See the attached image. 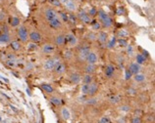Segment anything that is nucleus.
<instances>
[{
  "label": "nucleus",
  "mask_w": 155,
  "mask_h": 123,
  "mask_svg": "<svg viewBox=\"0 0 155 123\" xmlns=\"http://www.w3.org/2000/svg\"><path fill=\"white\" fill-rule=\"evenodd\" d=\"M98 18L100 20V24L101 27H103L105 28H109L113 26V20L109 17V15H107L103 10H99L97 12Z\"/></svg>",
  "instance_id": "1"
},
{
  "label": "nucleus",
  "mask_w": 155,
  "mask_h": 123,
  "mask_svg": "<svg viewBox=\"0 0 155 123\" xmlns=\"http://www.w3.org/2000/svg\"><path fill=\"white\" fill-rule=\"evenodd\" d=\"M60 60L57 59V58H51V59H48L45 61V63L43 65V68H44V71H51L53 69L55 68V67L57 65L60 63Z\"/></svg>",
  "instance_id": "2"
},
{
  "label": "nucleus",
  "mask_w": 155,
  "mask_h": 123,
  "mask_svg": "<svg viewBox=\"0 0 155 123\" xmlns=\"http://www.w3.org/2000/svg\"><path fill=\"white\" fill-rule=\"evenodd\" d=\"M18 37L21 42H27L28 40V31L25 26H21L18 28Z\"/></svg>",
  "instance_id": "3"
},
{
  "label": "nucleus",
  "mask_w": 155,
  "mask_h": 123,
  "mask_svg": "<svg viewBox=\"0 0 155 123\" xmlns=\"http://www.w3.org/2000/svg\"><path fill=\"white\" fill-rule=\"evenodd\" d=\"M77 18L78 20H80L81 22H83L84 24H91V17L89 16L87 12L81 10V11H79L77 14Z\"/></svg>",
  "instance_id": "4"
},
{
  "label": "nucleus",
  "mask_w": 155,
  "mask_h": 123,
  "mask_svg": "<svg viewBox=\"0 0 155 123\" xmlns=\"http://www.w3.org/2000/svg\"><path fill=\"white\" fill-rule=\"evenodd\" d=\"M89 52H91V48H89L87 45H84V46L81 47L79 50V52H78V58H79L80 61L85 62V59H87Z\"/></svg>",
  "instance_id": "5"
},
{
  "label": "nucleus",
  "mask_w": 155,
  "mask_h": 123,
  "mask_svg": "<svg viewBox=\"0 0 155 123\" xmlns=\"http://www.w3.org/2000/svg\"><path fill=\"white\" fill-rule=\"evenodd\" d=\"M60 1H61V4H62L68 11H70V12L77 11V5L75 1H73V0H60Z\"/></svg>",
  "instance_id": "6"
},
{
  "label": "nucleus",
  "mask_w": 155,
  "mask_h": 123,
  "mask_svg": "<svg viewBox=\"0 0 155 123\" xmlns=\"http://www.w3.org/2000/svg\"><path fill=\"white\" fill-rule=\"evenodd\" d=\"M44 16H45L47 22H49V20L57 18V12L55 10L51 9V8H48V9H46L45 12H44Z\"/></svg>",
  "instance_id": "7"
},
{
  "label": "nucleus",
  "mask_w": 155,
  "mask_h": 123,
  "mask_svg": "<svg viewBox=\"0 0 155 123\" xmlns=\"http://www.w3.org/2000/svg\"><path fill=\"white\" fill-rule=\"evenodd\" d=\"M97 61H98V57H97V55L94 52H89L87 59H85V62L89 65H95L97 63Z\"/></svg>",
  "instance_id": "8"
},
{
  "label": "nucleus",
  "mask_w": 155,
  "mask_h": 123,
  "mask_svg": "<svg viewBox=\"0 0 155 123\" xmlns=\"http://www.w3.org/2000/svg\"><path fill=\"white\" fill-rule=\"evenodd\" d=\"M28 39L31 40V42L38 43L41 40V35H40V33L38 31H31V33L28 34Z\"/></svg>",
  "instance_id": "9"
},
{
  "label": "nucleus",
  "mask_w": 155,
  "mask_h": 123,
  "mask_svg": "<svg viewBox=\"0 0 155 123\" xmlns=\"http://www.w3.org/2000/svg\"><path fill=\"white\" fill-rule=\"evenodd\" d=\"M41 50L44 54H52L55 51V46L51 43H45L42 46Z\"/></svg>",
  "instance_id": "10"
},
{
  "label": "nucleus",
  "mask_w": 155,
  "mask_h": 123,
  "mask_svg": "<svg viewBox=\"0 0 155 123\" xmlns=\"http://www.w3.org/2000/svg\"><path fill=\"white\" fill-rule=\"evenodd\" d=\"M53 71H54V72L56 73L57 75L63 74V73L66 71V65H65L64 63H62V62H60V63L56 65L55 68L53 69Z\"/></svg>",
  "instance_id": "11"
},
{
  "label": "nucleus",
  "mask_w": 155,
  "mask_h": 123,
  "mask_svg": "<svg viewBox=\"0 0 155 123\" xmlns=\"http://www.w3.org/2000/svg\"><path fill=\"white\" fill-rule=\"evenodd\" d=\"M48 24L52 27V28H55V30H58L61 27H62V20H61L58 17L53 19L51 20L48 22Z\"/></svg>",
  "instance_id": "12"
},
{
  "label": "nucleus",
  "mask_w": 155,
  "mask_h": 123,
  "mask_svg": "<svg viewBox=\"0 0 155 123\" xmlns=\"http://www.w3.org/2000/svg\"><path fill=\"white\" fill-rule=\"evenodd\" d=\"M97 91H98V84H97L96 82H92V83L89 84L87 95H89L91 97H93L97 93Z\"/></svg>",
  "instance_id": "13"
},
{
  "label": "nucleus",
  "mask_w": 155,
  "mask_h": 123,
  "mask_svg": "<svg viewBox=\"0 0 155 123\" xmlns=\"http://www.w3.org/2000/svg\"><path fill=\"white\" fill-rule=\"evenodd\" d=\"M104 73L107 78H112V76L114 75V73H115V67H114L113 65H108L105 68Z\"/></svg>",
  "instance_id": "14"
},
{
  "label": "nucleus",
  "mask_w": 155,
  "mask_h": 123,
  "mask_svg": "<svg viewBox=\"0 0 155 123\" xmlns=\"http://www.w3.org/2000/svg\"><path fill=\"white\" fill-rule=\"evenodd\" d=\"M97 40L99 41L101 44H105L108 42V34L105 31H99L97 34Z\"/></svg>",
  "instance_id": "15"
},
{
  "label": "nucleus",
  "mask_w": 155,
  "mask_h": 123,
  "mask_svg": "<svg viewBox=\"0 0 155 123\" xmlns=\"http://www.w3.org/2000/svg\"><path fill=\"white\" fill-rule=\"evenodd\" d=\"M65 42H67L70 46H75L77 44V38L74 34H67L65 36Z\"/></svg>",
  "instance_id": "16"
},
{
  "label": "nucleus",
  "mask_w": 155,
  "mask_h": 123,
  "mask_svg": "<svg viewBox=\"0 0 155 123\" xmlns=\"http://www.w3.org/2000/svg\"><path fill=\"white\" fill-rule=\"evenodd\" d=\"M129 71L132 72V74H137V73H138L140 71V65L137 63L130 64V68H129Z\"/></svg>",
  "instance_id": "17"
},
{
  "label": "nucleus",
  "mask_w": 155,
  "mask_h": 123,
  "mask_svg": "<svg viewBox=\"0 0 155 123\" xmlns=\"http://www.w3.org/2000/svg\"><path fill=\"white\" fill-rule=\"evenodd\" d=\"M54 42H55V45H57V46H63V45L66 43V42H65V35L58 34L55 37Z\"/></svg>",
  "instance_id": "18"
},
{
  "label": "nucleus",
  "mask_w": 155,
  "mask_h": 123,
  "mask_svg": "<svg viewBox=\"0 0 155 123\" xmlns=\"http://www.w3.org/2000/svg\"><path fill=\"white\" fill-rule=\"evenodd\" d=\"M95 69H96L95 65H89V64H87L84 67V72H85V74H92V73L95 72Z\"/></svg>",
  "instance_id": "19"
},
{
  "label": "nucleus",
  "mask_w": 155,
  "mask_h": 123,
  "mask_svg": "<svg viewBox=\"0 0 155 123\" xmlns=\"http://www.w3.org/2000/svg\"><path fill=\"white\" fill-rule=\"evenodd\" d=\"M61 116H62L64 120H69L71 117L70 110H69L67 108H62V109H61Z\"/></svg>",
  "instance_id": "20"
},
{
  "label": "nucleus",
  "mask_w": 155,
  "mask_h": 123,
  "mask_svg": "<svg viewBox=\"0 0 155 123\" xmlns=\"http://www.w3.org/2000/svg\"><path fill=\"white\" fill-rule=\"evenodd\" d=\"M11 41V37L9 33H1L0 34V43L1 44H5V43H9Z\"/></svg>",
  "instance_id": "21"
},
{
  "label": "nucleus",
  "mask_w": 155,
  "mask_h": 123,
  "mask_svg": "<svg viewBox=\"0 0 155 123\" xmlns=\"http://www.w3.org/2000/svg\"><path fill=\"white\" fill-rule=\"evenodd\" d=\"M10 47H11L12 50H14V51H19L20 49L22 48V45H21V43L19 42V41L14 40V41H11V42H10Z\"/></svg>",
  "instance_id": "22"
},
{
  "label": "nucleus",
  "mask_w": 155,
  "mask_h": 123,
  "mask_svg": "<svg viewBox=\"0 0 155 123\" xmlns=\"http://www.w3.org/2000/svg\"><path fill=\"white\" fill-rule=\"evenodd\" d=\"M70 79L74 84H78L80 83V81L81 79V76L79 74V73H72L70 75Z\"/></svg>",
  "instance_id": "23"
},
{
  "label": "nucleus",
  "mask_w": 155,
  "mask_h": 123,
  "mask_svg": "<svg viewBox=\"0 0 155 123\" xmlns=\"http://www.w3.org/2000/svg\"><path fill=\"white\" fill-rule=\"evenodd\" d=\"M20 24H21V20L18 17H12L10 19V26L12 27H17L20 26Z\"/></svg>",
  "instance_id": "24"
},
{
  "label": "nucleus",
  "mask_w": 155,
  "mask_h": 123,
  "mask_svg": "<svg viewBox=\"0 0 155 123\" xmlns=\"http://www.w3.org/2000/svg\"><path fill=\"white\" fill-rule=\"evenodd\" d=\"M41 89L48 94H52L54 92V88H53L52 85H50V84H45V83L41 84Z\"/></svg>",
  "instance_id": "25"
},
{
  "label": "nucleus",
  "mask_w": 155,
  "mask_h": 123,
  "mask_svg": "<svg viewBox=\"0 0 155 123\" xmlns=\"http://www.w3.org/2000/svg\"><path fill=\"white\" fill-rule=\"evenodd\" d=\"M83 81H84V84H91L93 82V76L92 74H85L83 77Z\"/></svg>",
  "instance_id": "26"
},
{
  "label": "nucleus",
  "mask_w": 155,
  "mask_h": 123,
  "mask_svg": "<svg viewBox=\"0 0 155 123\" xmlns=\"http://www.w3.org/2000/svg\"><path fill=\"white\" fill-rule=\"evenodd\" d=\"M145 75L144 74H141V73H137V74H134V79L136 82H138V83H140V82H143L145 80Z\"/></svg>",
  "instance_id": "27"
},
{
  "label": "nucleus",
  "mask_w": 155,
  "mask_h": 123,
  "mask_svg": "<svg viewBox=\"0 0 155 123\" xmlns=\"http://www.w3.org/2000/svg\"><path fill=\"white\" fill-rule=\"evenodd\" d=\"M49 101L52 102L53 105H55L56 106H61V100L59 99V98H56V97H51Z\"/></svg>",
  "instance_id": "28"
},
{
  "label": "nucleus",
  "mask_w": 155,
  "mask_h": 123,
  "mask_svg": "<svg viewBox=\"0 0 155 123\" xmlns=\"http://www.w3.org/2000/svg\"><path fill=\"white\" fill-rule=\"evenodd\" d=\"M121 101V97L119 95H114L110 98V102H112V104H118V102H120Z\"/></svg>",
  "instance_id": "29"
},
{
  "label": "nucleus",
  "mask_w": 155,
  "mask_h": 123,
  "mask_svg": "<svg viewBox=\"0 0 155 123\" xmlns=\"http://www.w3.org/2000/svg\"><path fill=\"white\" fill-rule=\"evenodd\" d=\"M144 62H145V58H144V56H142L141 54H138L137 55V64L138 65H142V64H144Z\"/></svg>",
  "instance_id": "30"
},
{
  "label": "nucleus",
  "mask_w": 155,
  "mask_h": 123,
  "mask_svg": "<svg viewBox=\"0 0 155 123\" xmlns=\"http://www.w3.org/2000/svg\"><path fill=\"white\" fill-rule=\"evenodd\" d=\"M91 24H92V30H100L101 24L99 22H97V20H93V22L91 23Z\"/></svg>",
  "instance_id": "31"
},
{
  "label": "nucleus",
  "mask_w": 155,
  "mask_h": 123,
  "mask_svg": "<svg viewBox=\"0 0 155 123\" xmlns=\"http://www.w3.org/2000/svg\"><path fill=\"white\" fill-rule=\"evenodd\" d=\"M88 87H89V84H83L81 87V94H84V95H87L88 93Z\"/></svg>",
  "instance_id": "32"
},
{
  "label": "nucleus",
  "mask_w": 155,
  "mask_h": 123,
  "mask_svg": "<svg viewBox=\"0 0 155 123\" xmlns=\"http://www.w3.org/2000/svg\"><path fill=\"white\" fill-rule=\"evenodd\" d=\"M68 20H69V23H72V24H77V20H78V18L74 14H69L68 15Z\"/></svg>",
  "instance_id": "33"
},
{
  "label": "nucleus",
  "mask_w": 155,
  "mask_h": 123,
  "mask_svg": "<svg viewBox=\"0 0 155 123\" xmlns=\"http://www.w3.org/2000/svg\"><path fill=\"white\" fill-rule=\"evenodd\" d=\"M116 43H117V38H116V37H113V38H112V39L110 40L109 42H108V44H107V47H108L109 49H112V48L115 47Z\"/></svg>",
  "instance_id": "34"
},
{
  "label": "nucleus",
  "mask_w": 155,
  "mask_h": 123,
  "mask_svg": "<svg viewBox=\"0 0 155 123\" xmlns=\"http://www.w3.org/2000/svg\"><path fill=\"white\" fill-rule=\"evenodd\" d=\"M130 110V106L128 105H123V106H120V112H122L128 113Z\"/></svg>",
  "instance_id": "35"
},
{
  "label": "nucleus",
  "mask_w": 155,
  "mask_h": 123,
  "mask_svg": "<svg viewBox=\"0 0 155 123\" xmlns=\"http://www.w3.org/2000/svg\"><path fill=\"white\" fill-rule=\"evenodd\" d=\"M47 1H48V3L50 4V5L56 6V7H60L61 5H62L60 0H47Z\"/></svg>",
  "instance_id": "36"
},
{
  "label": "nucleus",
  "mask_w": 155,
  "mask_h": 123,
  "mask_svg": "<svg viewBox=\"0 0 155 123\" xmlns=\"http://www.w3.org/2000/svg\"><path fill=\"white\" fill-rule=\"evenodd\" d=\"M98 123H111V119L108 116H102L98 120Z\"/></svg>",
  "instance_id": "37"
},
{
  "label": "nucleus",
  "mask_w": 155,
  "mask_h": 123,
  "mask_svg": "<svg viewBox=\"0 0 155 123\" xmlns=\"http://www.w3.org/2000/svg\"><path fill=\"white\" fill-rule=\"evenodd\" d=\"M130 123H142V119L140 116H134L130 119Z\"/></svg>",
  "instance_id": "38"
},
{
  "label": "nucleus",
  "mask_w": 155,
  "mask_h": 123,
  "mask_svg": "<svg viewBox=\"0 0 155 123\" xmlns=\"http://www.w3.org/2000/svg\"><path fill=\"white\" fill-rule=\"evenodd\" d=\"M60 17L62 18V20L64 23H69V20H68V14L64 13V12H61L60 13Z\"/></svg>",
  "instance_id": "39"
},
{
  "label": "nucleus",
  "mask_w": 155,
  "mask_h": 123,
  "mask_svg": "<svg viewBox=\"0 0 155 123\" xmlns=\"http://www.w3.org/2000/svg\"><path fill=\"white\" fill-rule=\"evenodd\" d=\"M87 38L91 41H94L97 39V35L94 33V32H89V33L87 34Z\"/></svg>",
  "instance_id": "40"
},
{
  "label": "nucleus",
  "mask_w": 155,
  "mask_h": 123,
  "mask_svg": "<svg viewBox=\"0 0 155 123\" xmlns=\"http://www.w3.org/2000/svg\"><path fill=\"white\" fill-rule=\"evenodd\" d=\"M91 17H94V16H96L97 15V10H96V8H94V7H92L91 10H89V12L87 13Z\"/></svg>",
  "instance_id": "41"
},
{
  "label": "nucleus",
  "mask_w": 155,
  "mask_h": 123,
  "mask_svg": "<svg viewBox=\"0 0 155 123\" xmlns=\"http://www.w3.org/2000/svg\"><path fill=\"white\" fill-rule=\"evenodd\" d=\"M64 56H65V58H66L67 60H70V59L72 58V57H73V52H72V51H70V50L65 51Z\"/></svg>",
  "instance_id": "42"
},
{
  "label": "nucleus",
  "mask_w": 155,
  "mask_h": 123,
  "mask_svg": "<svg viewBox=\"0 0 155 123\" xmlns=\"http://www.w3.org/2000/svg\"><path fill=\"white\" fill-rule=\"evenodd\" d=\"M117 42L119 43L122 47H127L128 46V42L125 39H123V38H120L119 40H117Z\"/></svg>",
  "instance_id": "43"
},
{
  "label": "nucleus",
  "mask_w": 155,
  "mask_h": 123,
  "mask_svg": "<svg viewBox=\"0 0 155 123\" xmlns=\"http://www.w3.org/2000/svg\"><path fill=\"white\" fill-rule=\"evenodd\" d=\"M36 48H38V45H36V43L31 42V43H28V50H35Z\"/></svg>",
  "instance_id": "44"
},
{
  "label": "nucleus",
  "mask_w": 155,
  "mask_h": 123,
  "mask_svg": "<svg viewBox=\"0 0 155 123\" xmlns=\"http://www.w3.org/2000/svg\"><path fill=\"white\" fill-rule=\"evenodd\" d=\"M87 102L88 105H95L96 102H97V99H95V98H91V99H88L87 101Z\"/></svg>",
  "instance_id": "45"
},
{
  "label": "nucleus",
  "mask_w": 155,
  "mask_h": 123,
  "mask_svg": "<svg viewBox=\"0 0 155 123\" xmlns=\"http://www.w3.org/2000/svg\"><path fill=\"white\" fill-rule=\"evenodd\" d=\"M118 34H119V36H120L121 38H124L125 36H127L129 33H128V32H126V30H120V31H119V33H118Z\"/></svg>",
  "instance_id": "46"
},
{
  "label": "nucleus",
  "mask_w": 155,
  "mask_h": 123,
  "mask_svg": "<svg viewBox=\"0 0 155 123\" xmlns=\"http://www.w3.org/2000/svg\"><path fill=\"white\" fill-rule=\"evenodd\" d=\"M6 64L8 65H10V67H14L15 64H16V60H7Z\"/></svg>",
  "instance_id": "47"
},
{
  "label": "nucleus",
  "mask_w": 155,
  "mask_h": 123,
  "mask_svg": "<svg viewBox=\"0 0 155 123\" xmlns=\"http://www.w3.org/2000/svg\"><path fill=\"white\" fill-rule=\"evenodd\" d=\"M125 75H126V79H130V77H132V72H130V71H129V68L128 69H126V73H125Z\"/></svg>",
  "instance_id": "48"
},
{
  "label": "nucleus",
  "mask_w": 155,
  "mask_h": 123,
  "mask_svg": "<svg viewBox=\"0 0 155 123\" xmlns=\"http://www.w3.org/2000/svg\"><path fill=\"white\" fill-rule=\"evenodd\" d=\"M6 18V15L4 12H0V22H3L4 20Z\"/></svg>",
  "instance_id": "49"
},
{
  "label": "nucleus",
  "mask_w": 155,
  "mask_h": 123,
  "mask_svg": "<svg viewBox=\"0 0 155 123\" xmlns=\"http://www.w3.org/2000/svg\"><path fill=\"white\" fill-rule=\"evenodd\" d=\"M117 123H128V122H127V120H126L125 117H121V118H119V119H118Z\"/></svg>",
  "instance_id": "50"
},
{
  "label": "nucleus",
  "mask_w": 155,
  "mask_h": 123,
  "mask_svg": "<svg viewBox=\"0 0 155 123\" xmlns=\"http://www.w3.org/2000/svg\"><path fill=\"white\" fill-rule=\"evenodd\" d=\"M128 53H129L130 55L133 54V47L130 46V45H129V46H128Z\"/></svg>",
  "instance_id": "51"
},
{
  "label": "nucleus",
  "mask_w": 155,
  "mask_h": 123,
  "mask_svg": "<svg viewBox=\"0 0 155 123\" xmlns=\"http://www.w3.org/2000/svg\"><path fill=\"white\" fill-rule=\"evenodd\" d=\"M123 13H124V10H123V9H121V8H119V9H118L117 14H118V15H120V14H123Z\"/></svg>",
  "instance_id": "52"
},
{
  "label": "nucleus",
  "mask_w": 155,
  "mask_h": 123,
  "mask_svg": "<svg viewBox=\"0 0 155 123\" xmlns=\"http://www.w3.org/2000/svg\"><path fill=\"white\" fill-rule=\"evenodd\" d=\"M128 93H129V94H134V93H136V91H134V89H130L129 91H128Z\"/></svg>",
  "instance_id": "53"
},
{
  "label": "nucleus",
  "mask_w": 155,
  "mask_h": 123,
  "mask_svg": "<svg viewBox=\"0 0 155 123\" xmlns=\"http://www.w3.org/2000/svg\"><path fill=\"white\" fill-rule=\"evenodd\" d=\"M73 1H74V0H73ZM75 1H79V0H75Z\"/></svg>",
  "instance_id": "54"
}]
</instances>
